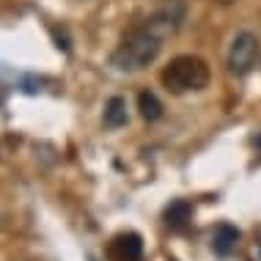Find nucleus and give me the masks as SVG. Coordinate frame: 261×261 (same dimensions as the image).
<instances>
[{
	"instance_id": "nucleus-1",
	"label": "nucleus",
	"mask_w": 261,
	"mask_h": 261,
	"mask_svg": "<svg viewBox=\"0 0 261 261\" xmlns=\"http://www.w3.org/2000/svg\"><path fill=\"white\" fill-rule=\"evenodd\" d=\"M185 17L181 0H165L162 9H157L151 19H146L140 28L124 36L118 50L113 53V66L118 72H143L149 63L157 61L162 53V44L179 31V22Z\"/></svg>"
},
{
	"instance_id": "nucleus-3",
	"label": "nucleus",
	"mask_w": 261,
	"mask_h": 261,
	"mask_svg": "<svg viewBox=\"0 0 261 261\" xmlns=\"http://www.w3.org/2000/svg\"><path fill=\"white\" fill-rule=\"evenodd\" d=\"M256 61H258V36L250 31L237 33L228 50V72L242 77L256 66Z\"/></svg>"
},
{
	"instance_id": "nucleus-7",
	"label": "nucleus",
	"mask_w": 261,
	"mask_h": 261,
	"mask_svg": "<svg viewBox=\"0 0 261 261\" xmlns=\"http://www.w3.org/2000/svg\"><path fill=\"white\" fill-rule=\"evenodd\" d=\"M102 121H105V126H110V129H118V126L126 124V102L121 96H110L108 99Z\"/></svg>"
},
{
	"instance_id": "nucleus-9",
	"label": "nucleus",
	"mask_w": 261,
	"mask_h": 261,
	"mask_svg": "<svg viewBox=\"0 0 261 261\" xmlns=\"http://www.w3.org/2000/svg\"><path fill=\"white\" fill-rule=\"evenodd\" d=\"M217 3H220V6H231L234 0H217Z\"/></svg>"
},
{
	"instance_id": "nucleus-4",
	"label": "nucleus",
	"mask_w": 261,
	"mask_h": 261,
	"mask_svg": "<svg viewBox=\"0 0 261 261\" xmlns=\"http://www.w3.org/2000/svg\"><path fill=\"white\" fill-rule=\"evenodd\" d=\"M239 242V231L234 228V225L223 223L215 228V234H212V250L217 253V256H231Z\"/></svg>"
},
{
	"instance_id": "nucleus-6",
	"label": "nucleus",
	"mask_w": 261,
	"mask_h": 261,
	"mask_svg": "<svg viewBox=\"0 0 261 261\" xmlns=\"http://www.w3.org/2000/svg\"><path fill=\"white\" fill-rule=\"evenodd\" d=\"M190 217H193V206H190L187 201H173L171 206L165 209V225L171 231H181L190 223Z\"/></svg>"
},
{
	"instance_id": "nucleus-5",
	"label": "nucleus",
	"mask_w": 261,
	"mask_h": 261,
	"mask_svg": "<svg viewBox=\"0 0 261 261\" xmlns=\"http://www.w3.org/2000/svg\"><path fill=\"white\" fill-rule=\"evenodd\" d=\"M116 256L121 261H140V253H143V242H140L138 234H121L113 245Z\"/></svg>"
},
{
	"instance_id": "nucleus-8",
	"label": "nucleus",
	"mask_w": 261,
	"mask_h": 261,
	"mask_svg": "<svg viewBox=\"0 0 261 261\" xmlns=\"http://www.w3.org/2000/svg\"><path fill=\"white\" fill-rule=\"evenodd\" d=\"M138 110H140V116H143L146 121H160L162 118V102L157 99V94H151V91H140Z\"/></svg>"
},
{
	"instance_id": "nucleus-2",
	"label": "nucleus",
	"mask_w": 261,
	"mask_h": 261,
	"mask_svg": "<svg viewBox=\"0 0 261 261\" xmlns=\"http://www.w3.org/2000/svg\"><path fill=\"white\" fill-rule=\"evenodd\" d=\"M162 86L171 94H190L209 86V63L198 55H176L160 74Z\"/></svg>"
}]
</instances>
